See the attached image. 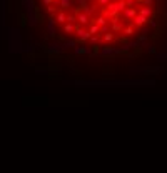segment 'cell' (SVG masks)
Segmentation results:
<instances>
[{"label":"cell","instance_id":"obj_1","mask_svg":"<svg viewBox=\"0 0 167 173\" xmlns=\"http://www.w3.org/2000/svg\"><path fill=\"white\" fill-rule=\"evenodd\" d=\"M77 35H79V37H80V38H82V40H85V38H87V37L90 35V34H87V32H84L82 28H77Z\"/></svg>","mask_w":167,"mask_h":173},{"label":"cell","instance_id":"obj_3","mask_svg":"<svg viewBox=\"0 0 167 173\" xmlns=\"http://www.w3.org/2000/svg\"><path fill=\"white\" fill-rule=\"evenodd\" d=\"M65 32H67V34H70L72 30H74V25H72V23H67V25H65V28H64Z\"/></svg>","mask_w":167,"mask_h":173},{"label":"cell","instance_id":"obj_2","mask_svg":"<svg viewBox=\"0 0 167 173\" xmlns=\"http://www.w3.org/2000/svg\"><path fill=\"white\" fill-rule=\"evenodd\" d=\"M79 20H80L82 23H87V22H89V18H87V15H85V14H80V15H79Z\"/></svg>","mask_w":167,"mask_h":173},{"label":"cell","instance_id":"obj_8","mask_svg":"<svg viewBox=\"0 0 167 173\" xmlns=\"http://www.w3.org/2000/svg\"><path fill=\"white\" fill-rule=\"evenodd\" d=\"M44 3H45V5H50V3H52V0H44Z\"/></svg>","mask_w":167,"mask_h":173},{"label":"cell","instance_id":"obj_4","mask_svg":"<svg viewBox=\"0 0 167 173\" xmlns=\"http://www.w3.org/2000/svg\"><path fill=\"white\" fill-rule=\"evenodd\" d=\"M65 20H67V18H65L64 14H59V15H57V22H65Z\"/></svg>","mask_w":167,"mask_h":173},{"label":"cell","instance_id":"obj_6","mask_svg":"<svg viewBox=\"0 0 167 173\" xmlns=\"http://www.w3.org/2000/svg\"><path fill=\"white\" fill-rule=\"evenodd\" d=\"M97 30H99V27H97V25H92V27H90V32H89V34H95Z\"/></svg>","mask_w":167,"mask_h":173},{"label":"cell","instance_id":"obj_5","mask_svg":"<svg viewBox=\"0 0 167 173\" xmlns=\"http://www.w3.org/2000/svg\"><path fill=\"white\" fill-rule=\"evenodd\" d=\"M144 22H145L144 17H137V18H136V23H137V25H140V23H144Z\"/></svg>","mask_w":167,"mask_h":173},{"label":"cell","instance_id":"obj_9","mask_svg":"<svg viewBox=\"0 0 167 173\" xmlns=\"http://www.w3.org/2000/svg\"><path fill=\"white\" fill-rule=\"evenodd\" d=\"M99 2H100V3H107L109 0H99Z\"/></svg>","mask_w":167,"mask_h":173},{"label":"cell","instance_id":"obj_7","mask_svg":"<svg viewBox=\"0 0 167 173\" xmlns=\"http://www.w3.org/2000/svg\"><path fill=\"white\" fill-rule=\"evenodd\" d=\"M105 22V20L104 18H97V23H99V25H102V23Z\"/></svg>","mask_w":167,"mask_h":173}]
</instances>
